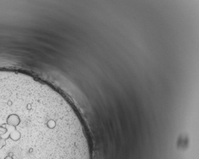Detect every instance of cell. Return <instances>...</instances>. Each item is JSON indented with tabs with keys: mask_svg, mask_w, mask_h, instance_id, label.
Returning a JSON list of instances; mask_svg holds the SVG:
<instances>
[{
	"mask_svg": "<svg viewBox=\"0 0 199 159\" xmlns=\"http://www.w3.org/2000/svg\"><path fill=\"white\" fill-rule=\"evenodd\" d=\"M4 159H13V157L9 155H8V156H6Z\"/></svg>",
	"mask_w": 199,
	"mask_h": 159,
	"instance_id": "1",
	"label": "cell"
}]
</instances>
